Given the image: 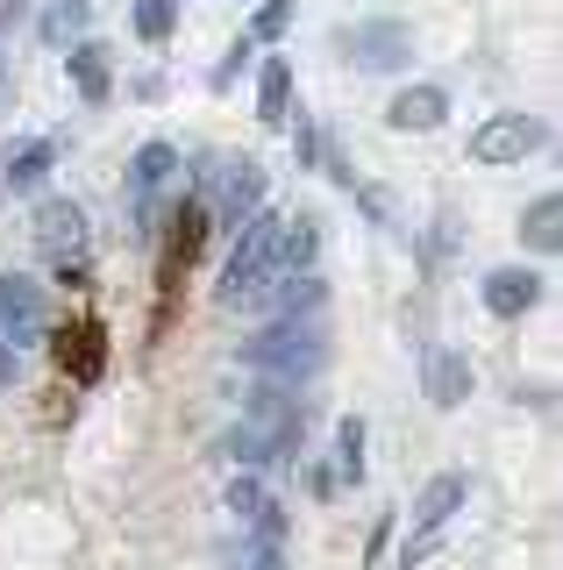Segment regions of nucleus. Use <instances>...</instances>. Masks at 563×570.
Returning <instances> with one entry per match:
<instances>
[{"mask_svg": "<svg viewBox=\"0 0 563 570\" xmlns=\"http://www.w3.org/2000/svg\"><path fill=\"white\" fill-rule=\"evenodd\" d=\"M243 364L257 379H286V385H307L314 371L328 364V328L322 314H293V321H264V328L243 343Z\"/></svg>", "mask_w": 563, "mask_h": 570, "instance_id": "f257e3e1", "label": "nucleus"}, {"mask_svg": "<svg viewBox=\"0 0 563 570\" xmlns=\"http://www.w3.org/2000/svg\"><path fill=\"white\" fill-rule=\"evenodd\" d=\"M29 236H37V257H43V264H58L65 278H86V249H93V236H86V207H79V200H65V193L37 200Z\"/></svg>", "mask_w": 563, "mask_h": 570, "instance_id": "f03ea898", "label": "nucleus"}, {"mask_svg": "<svg viewBox=\"0 0 563 570\" xmlns=\"http://www.w3.org/2000/svg\"><path fill=\"white\" fill-rule=\"evenodd\" d=\"M200 186H207V222H221L228 236H236L243 222L264 207V165L257 157H228V165H215V171H200Z\"/></svg>", "mask_w": 563, "mask_h": 570, "instance_id": "7ed1b4c3", "label": "nucleus"}, {"mask_svg": "<svg viewBox=\"0 0 563 570\" xmlns=\"http://www.w3.org/2000/svg\"><path fill=\"white\" fill-rule=\"evenodd\" d=\"M328 285L322 272H293V278H264L236 299V314H264V321H293V314H322Z\"/></svg>", "mask_w": 563, "mask_h": 570, "instance_id": "20e7f679", "label": "nucleus"}, {"mask_svg": "<svg viewBox=\"0 0 563 570\" xmlns=\"http://www.w3.org/2000/svg\"><path fill=\"white\" fill-rule=\"evenodd\" d=\"M336 43H343V58L357 71H399L414 58V29L407 22H349Z\"/></svg>", "mask_w": 563, "mask_h": 570, "instance_id": "39448f33", "label": "nucleus"}, {"mask_svg": "<svg viewBox=\"0 0 563 570\" xmlns=\"http://www.w3.org/2000/svg\"><path fill=\"white\" fill-rule=\"evenodd\" d=\"M542 121L535 115H492V121H478V136H471V157L478 165H521L527 150H542Z\"/></svg>", "mask_w": 563, "mask_h": 570, "instance_id": "423d86ee", "label": "nucleus"}, {"mask_svg": "<svg viewBox=\"0 0 563 570\" xmlns=\"http://www.w3.org/2000/svg\"><path fill=\"white\" fill-rule=\"evenodd\" d=\"M43 328H50V314H43V285H29V278H0V343L8 350H29V343H43Z\"/></svg>", "mask_w": 563, "mask_h": 570, "instance_id": "0eeeda50", "label": "nucleus"}, {"mask_svg": "<svg viewBox=\"0 0 563 570\" xmlns=\"http://www.w3.org/2000/svg\"><path fill=\"white\" fill-rule=\"evenodd\" d=\"M171 171H179V150L171 142H144V150L129 157V200H136V222H144V236H150V222H157V193L171 186Z\"/></svg>", "mask_w": 563, "mask_h": 570, "instance_id": "6e6552de", "label": "nucleus"}, {"mask_svg": "<svg viewBox=\"0 0 563 570\" xmlns=\"http://www.w3.org/2000/svg\"><path fill=\"white\" fill-rule=\"evenodd\" d=\"M478 299H485V314L514 321V314H527V307L542 299V278H535V272H521V264H500V272H485Z\"/></svg>", "mask_w": 563, "mask_h": 570, "instance_id": "1a4fd4ad", "label": "nucleus"}, {"mask_svg": "<svg viewBox=\"0 0 563 570\" xmlns=\"http://www.w3.org/2000/svg\"><path fill=\"white\" fill-rule=\"evenodd\" d=\"M385 121H393L399 136H428V129L450 121V94H443V86H407V94H393Z\"/></svg>", "mask_w": 563, "mask_h": 570, "instance_id": "9d476101", "label": "nucleus"}, {"mask_svg": "<svg viewBox=\"0 0 563 570\" xmlns=\"http://www.w3.org/2000/svg\"><path fill=\"white\" fill-rule=\"evenodd\" d=\"M464 499H471V478H464V471L428 478V485H421V499H414V528H421V534H435L456 507H464Z\"/></svg>", "mask_w": 563, "mask_h": 570, "instance_id": "9b49d317", "label": "nucleus"}, {"mask_svg": "<svg viewBox=\"0 0 563 570\" xmlns=\"http://www.w3.org/2000/svg\"><path fill=\"white\" fill-rule=\"evenodd\" d=\"M257 121H271V129L293 121V65L286 58H264V71H257Z\"/></svg>", "mask_w": 563, "mask_h": 570, "instance_id": "f8f14e48", "label": "nucleus"}, {"mask_svg": "<svg viewBox=\"0 0 563 570\" xmlns=\"http://www.w3.org/2000/svg\"><path fill=\"white\" fill-rule=\"evenodd\" d=\"M428 400L443 406V414L471 400V364H464V350H435V356H428Z\"/></svg>", "mask_w": 563, "mask_h": 570, "instance_id": "ddd939ff", "label": "nucleus"}, {"mask_svg": "<svg viewBox=\"0 0 563 570\" xmlns=\"http://www.w3.org/2000/svg\"><path fill=\"white\" fill-rule=\"evenodd\" d=\"M65 71H72V86H79L86 100H108L115 71H108V50H100V43H86V36H79V43L65 50Z\"/></svg>", "mask_w": 563, "mask_h": 570, "instance_id": "4468645a", "label": "nucleus"}, {"mask_svg": "<svg viewBox=\"0 0 563 570\" xmlns=\"http://www.w3.org/2000/svg\"><path fill=\"white\" fill-rule=\"evenodd\" d=\"M50 157H58V142H22V150H8L0 186H8V193H37L43 178H50Z\"/></svg>", "mask_w": 563, "mask_h": 570, "instance_id": "2eb2a0df", "label": "nucleus"}, {"mask_svg": "<svg viewBox=\"0 0 563 570\" xmlns=\"http://www.w3.org/2000/svg\"><path fill=\"white\" fill-rule=\"evenodd\" d=\"M521 243H527V249H542V257H550V249L563 243V200H556V193L527 200V214H521Z\"/></svg>", "mask_w": 563, "mask_h": 570, "instance_id": "dca6fc26", "label": "nucleus"}, {"mask_svg": "<svg viewBox=\"0 0 563 570\" xmlns=\"http://www.w3.org/2000/svg\"><path fill=\"white\" fill-rule=\"evenodd\" d=\"M37 36H43L50 50H72L79 36H86V0H50L43 22H37Z\"/></svg>", "mask_w": 563, "mask_h": 570, "instance_id": "f3484780", "label": "nucleus"}, {"mask_svg": "<svg viewBox=\"0 0 563 570\" xmlns=\"http://www.w3.org/2000/svg\"><path fill=\"white\" fill-rule=\"evenodd\" d=\"M58 364H72L79 379H93V371H100V328H93V321H72V328L58 335Z\"/></svg>", "mask_w": 563, "mask_h": 570, "instance_id": "a211bd4d", "label": "nucleus"}, {"mask_svg": "<svg viewBox=\"0 0 563 570\" xmlns=\"http://www.w3.org/2000/svg\"><path fill=\"white\" fill-rule=\"evenodd\" d=\"M264 507H271V492H264L250 471L228 478V513H236V521H250V528H257V521H264Z\"/></svg>", "mask_w": 563, "mask_h": 570, "instance_id": "6ab92c4d", "label": "nucleus"}, {"mask_svg": "<svg viewBox=\"0 0 563 570\" xmlns=\"http://www.w3.org/2000/svg\"><path fill=\"white\" fill-rule=\"evenodd\" d=\"M336 478H349V485L364 478V421H357V414L336 428Z\"/></svg>", "mask_w": 563, "mask_h": 570, "instance_id": "aec40b11", "label": "nucleus"}, {"mask_svg": "<svg viewBox=\"0 0 563 570\" xmlns=\"http://www.w3.org/2000/svg\"><path fill=\"white\" fill-rule=\"evenodd\" d=\"M171 22H179V0H136V36L144 43H165Z\"/></svg>", "mask_w": 563, "mask_h": 570, "instance_id": "412c9836", "label": "nucleus"}, {"mask_svg": "<svg viewBox=\"0 0 563 570\" xmlns=\"http://www.w3.org/2000/svg\"><path fill=\"white\" fill-rule=\"evenodd\" d=\"M286 29H293V0H264L250 14V43H278Z\"/></svg>", "mask_w": 563, "mask_h": 570, "instance_id": "4be33fe9", "label": "nucleus"}, {"mask_svg": "<svg viewBox=\"0 0 563 570\" xmlns=\"http://www.w3.org/2000/svg\"><path fill=\"white\" fill-rule=\"evenodd\" d=\"M250 58H257V43H250V36H236V43H228V58H221V71H215V86H228Z\"/></svg>", "mask_w": 563, "mask_h": 570, "instance_id": "5701e85b", "label": "nucleus"}, {"mask_svg": "<svg viewBox=\"0 0 563 570\" xmlns=\"http://www.w3.org/2000/svg\"><path fill=\"white\" fill-rule=\"evenodd\" d=\"M236 570H286V549H278V542H257V549H250V557H243Z\"/></svg>", "mask_w": 563, "mask_h": 570, "instance_id": "b1692460", "label": "nucleus"}, {"mask_svg": "<svg viewBox=\"0 0 563 570\" xmlns=\"http://www.w3.org/2000/svg\"><path fill=\"white\" fill-rule=\"evenodd\" d=\"M14 379H22V350L0 343V385H14Z\"/></svg>", "mask_w": 563, "mask_h": 570, "instance_id": "393cba45", "label": "nucleus"}, {"mask_svg": "<svg viewBox=\"0 0 563 570\" xmlns=\"http://www.w3.org/2000/svg\"><path fill=\"white\" fill-rule=\"evenodd\" d=\"M29 8V0H0V22H14V14H22Z\"/></svg>", "mask_w": 563, "mask_h": 570, "instance_id": "a878e982", "label": "nucleus"}]
</instances>
